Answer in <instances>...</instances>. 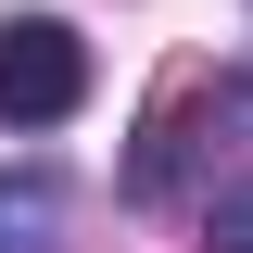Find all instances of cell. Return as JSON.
<instances>
[{
    "label": "cell",
    "instance_id": "cell-3",
    "mask_svg": "<svg viewBox=\"0 0 253 253\" xmlns=\"http://www.w3.org/2000/svg\"><path fill=\"white\" fill-rule=\"evenodd\" d=\"M203 253H253V177H228L203 203Z\"/></svg>",
    "mask_w": 253,
    "mask_h": 253
},
{
    "label": "cell",
    "instance_id": "cell-1",
    "mask_svg": "<svg viewBox=\"0 0 253 253\" xmlns=\"http://www.w3.org/2000/svg\"><path fill=\"white\" fill-rule=\"evenodd\" d=\"M89 101V38L63 13H13L0 26V126H63Z\"/></svg>",
    "mask_w": 253,
    "mask_h": 253
},
{
    "label": "cell",
    "instance_id": "cell-2",
    "mask_svg": "<svg viewBox=\"0 0 253 253\" xmlns=\"http://www.w3.org/2000/svg\"><path fill=\"white\" fill-rule=\"evenodd\" d=\"M0 253H63V177L51 165H0Z\"/></svg>",
    "mask_w": 253,
    "mask_h": 253
}]
</instances>
